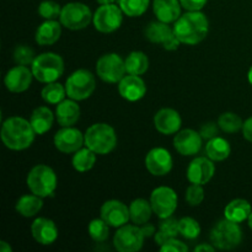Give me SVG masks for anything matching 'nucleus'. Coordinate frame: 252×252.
I'll return each mask as SVG.
<instances>
[{
	"label": "nucleus",
	"instance_id": "f257e3e1",
	"mask_svg": "<svg viewBox=\"0 0 252 252\" xmlns=\"http://www.w3.org/2000/svg\"><path fill=\"white\" fill-rule=\"evenodd\" d=\"M209 31V21L202 11H187L175 21L174 32L180 42L194 46L203 41Z\"/></svg>",
	"mask_w": 252,
	"mask_h": 252
},
{
	"label": "nucleus",
	"instance_id": "f03ea898",
	"mask_svg": "<svg viewBox=\"0 0 252 252\" xmlns=\"http://www.w3.org/2000/svg\"><path fill=\"white\" fill-rule=\"evenodd\" d=\"M0 135L7 149L19 152L31 147L36 138V132L30 121L14 116L2 122Z\"/></svg>",
	"mask_w": 252,
	"mask_h": 252
},
{
	"label": "nucleus",
	"instance_id": "7ed1b4c3",
	"mask_svg": "<svg viewBox=\"0 0 252 252\" xmlns=\"http://www.w3.org/2000/svg\"><path fill=\"white\" fill-rule=\"evenodd\" d=\"M117 145V134L112 126L107 123H95L85 132V147L97 155H107Z\"/></svg>",
	"mask_w": 252,
	"mask_h": 252
},
{
	"label": "nucleus",
	"instance_id": "20e7f679",
	"mask_svg": "<svg viewBox=\"0 0 252 252\" xmlns=\"http://www.w3.org/2000/svg\"><path fill=\"white\" fill-rule=\"evenodd\" d=\"M33 76L39 83L49 84L58 80L64 73V61L59 54L46 52L34 58L31 65Z\"/></svg>",
	"mask_w": 252,
	"mask_h": 252
},
{
	"label": "nucleus",
	"instance_id": "39448f33",
	"mask_svg": "<svg viewBox=\"0 0 252 252\" xmlns=\"http://www.w3.org/2000/svg\"><path fill=\"white\" fill-rule=\"evenodd\" d=\"M26 184L31 193L46 198L56 192L58 179L52 167L48 165L39 164L32 167L27 174Z\"/></svg>",
	"mask_w": 252,
	"mask_h": 252
},
{
	"label": "nucleus",
	"instance_id": "423d86ee",
	"mask_svg": "<svg viewBox=\"0 0 252 252\" xmlns=\"http://www.w3.org/2000/svg\"><path fill=\"white\" fill-rule=\"evenodd\" d=\"M211 243L219 250H234L243 243V230L238 223L224 218L212 229Z\"/></svg>",
	"mask_w": 252,
	"mask_h": 252
},
{
	"label": "nucleus",
	"instance_id": "0eeeda50",
	"mask_svg": "<svg viewBox=\"0 0 252 252\" xmlns=\"http://www.w3.org/2000/svg\"><path fill=\"white\" fill-rule=\"evenodd\" d=\"M96 89L95 75L86 69H78L69 75L65 81L66 96L75 101L90 97Z\"/></svg>",
	"mask_w": 252,
	"mask_h": 252
},
{
	"label": "nucleus",
	"instance_id": "6e6552de",
	"mask_svg": "<svg viewBox=\"0 0 252 252\" xmlns=\"http://www.w3.org/2000/svg\"><path fill=\"white\" fill-rule=\"evenodd\" d=\"M93 17L94 15L91 14V10L88 5L84 2L73 1L62 7L59 21L65 29L78 31V30L86 29L93 21Z\"/></svg>",
	"mask_w": 252,
	"mask_h": 252
},
{
	"label": "nucleus",
	"instance_id": "1a4fd4ad",
	"mask_svg": "<svg viewBox=\"0 0 252 252\" xmlns=\"http://www.w3.org/2000/svg\"><path fill=\"white\" fill-rule=\"evenodd\" d=\"M125 59L117 53L103 54L96 62V74L102 81L108 84H118L126 76Z\"/></svg>",
	"mask_w": 252,
	"mask_h": 252
},
{
	"label": "nucleus",
	"instance_id": "9d476101",
	"mask_svg": "<svg viewBox=\"0 0 252 252\" xmlns=\"http://www.w3.org/2000/svg\"><path fill=\"white\" fill-rule=\"evenodd\" d=\"M145 235L140 225H126L118 228L113 236V246L120 252H135L142 250Z\"/></svg>",
	"mask_w": 252,
	"mask_h": 252
},
{
	"label": "nucleus",
	"instance_id": "9b49d317",
	"mask_svg": "<svg viewBox=\"0 0 252 252\" xmlns=\"http://www.w3.org/2000/svg\"><path fill=\"white\" fill-rule=\"evenodd\" d=\"M123 22V11L120 5L106 4L98 6L93 17L95 29L101 33H111L121 27Z\"/></svg>",
	"mask_w": 252,
	"mask_h": 252
},
{
	"label": "nucleus",
	"instance_id": "f8f14e48",
	"mask_svg": "<svg viewBox=\"0 0 252 252\" xmlns=\"http://www.w3.org/2000/svg\"><path fill=\"white\" fill-rule=\"evenodd\" d=\"M153 212L160 219L171 217L177 209V194L171 187H157L150 194Z\"/></svg>",
	"mask_w": 252,
	"mask_h": 252
},
{
	"label": "nucleus",
	"instance_id": "ddd939ff",
	"mask_svg": "<svg viewBox=\"0 0 252 252\" xmlns=\"http://www.w3.org/2000/svg\"><path fill=\"white\" fill-rule=\"evenodd\" d=\"M54 147L63 154H74L85 144V134L74 126L63 127L54 134Z\"/></svg>",
	"mask_w": 252,
	"mask_h": 252
},
{
	"label": "nucleus",
	"instance_id": "4468645a",
	"mask_svg": "<svg viewBox=\"0 0 252 252\" xmlns=\"http://www.w3.org/2000/svg\"><path fill=\"white\" fill-rule=\"evenodd\" d=\"M216 174V165L208 157H198L189 162L186 176L189 184L206 185L213 179Z\"/></svg>",
	"mask_w": 252,
	"mask_h": 252
},
{
	"label": "nucleus",
	"instance_id": "2eb2a0df",
	"mask_svg": "<svg viewBox=\"0 0 252 252\" xmlns=\"http://www.w3.org/2000/svg\"><path fill=\"white\" fill-rule=\"evenodd\" d=\"M174 166V159L165 148H153L145 157V167L153 176H165Z\"/></svg>",
	"mask_w": 252,
	"mask_h": 252
},
{
	"label": "nucleus",
	"instance_id": "dca6fc26",
	"mask_svg": "<svg viewBox=\"0 0 252 252\" xmlns=\"http://www.w3.org/2000/svg\"><path fill=\"white\" fill-rule=\"evenodd\" d=\"M100 216L112 228H121L130 220L129 207L118 199H110L102 204Z\"/></svg>",
	"mask_w": 252,
	"mask_h": 252
},
{
	"label": "nucleus",
	"instance_id": "f3484780",
	"mask_svg": "<svg viewBox=\"0 0 252 252\" xmlns=\"http://www.w3.org/2000/svg\"><path fill=\"white\" fill-rule=\"evenodd\" d=\"M203 138L201 133L194 129H182L174 138V147L177 153L184 157H193L201 150Z\"/></svg>",
	"mask_w": 252,
	"mask_h": 252
},
{
	"label": "nucleus",
	"instance_id": "a211bd4d",
	"mask_svg": "<svg viewBox=\"0 0 252 252\" xmlns=\"http://www.w3.org/2000/svg\"><path fill=\"white\" fill-rule=\"evenodd\" d=\"M33 73L26 65H19L10 69L4 78V85L10 93L20 94L26 91L31 86Z\"/></svg>",
	"mask_w": 252,
	"mask_h": 252
},
{
	"label": "nucleus",
	"instance_id": "6ab92c4d",
	"mask_svg": "<svg viewBox=\"0 0 252 252\" xmlns=\"http://www.w3.org/2000/svg\"><path fill=\"white\" fill-rule=\"evenodd\" d=\"M182 126V118L174 108H161L154 116V127L164 135L176 134Z\"/></svg>",
	"mask_w": 252,
	"mask_h": 252
},
{
	"label": "nucleus",
	"instance_id": "aec40b11",
	"mask_svg": "<svg viewBox=\"0 0 252 252\" xmlns=\"http://www.w3.org/2000/svg\"><path fill=\"white\" fill-rule=\"evenodd\" d=\"M118 93L125 100L135 102L142 100L147 94V85L140 75L128 74L118 83Z\"/></svg>",
	"mask_w": 252,
	"mask_h": 252
},
{
	"label": "nucleus",
	"instance_id": "412c9836",
	"mask_svg": "<svg viewBox=\"0 0 252 252\" xmlns=\"http://www.w3.org/2000/svg\"><path fill=\"white\" fill-rule=\"evenodd\" d=\"M31 234L39 245H52L58 239V228L51 219L37 218L31 224Z\"/></svg>",
	"mask_w": 252,
	"mask_h": 252
},
{
	"label": "nucleus",
	"instance_id": "4be33fe9",
	"mask_svg": "<svg viewBox=\"0 0 252 252\" xmlns=\"http://www.w3.org/2000/svg\"><path fill=\"white\" fill-rule=\"evenodd\" d=\"M180 0H153V11L159 21L171 24L181 16Z\"/></svg>",
	"mask_w": 252,
	"mask_h": 252
},
{
	"label": "nucleus",
	"instance_id": "5701e85b",
	"mask_svg": "<svg viewBox=\"0 0 252 252\" xmlns=\"http://www.w3.org/2000/svg\"><path fill=\"white\" fill-rule=\"evenodd\" d=\"M62 26L61 21L57 20H46L42 22L36 30L34 33V39L39 46H51L54 44L62 34Z\"/></svg>",
	"mask_w": 252,
	"mask_h": 252
},
{
	"label": "nucleus",
	"instance_id": "b1692460",
	"mask_svg": "<svg viewBox=\"0 0 252 252\" xmlns=\"http://www.w3.org/2000/svg\"><path fill=\"white\" fill-rule=\"evenodd\" d=\"M80 118V107L75 100H63L57 105L56 120L62 127H71Z\"/></svg>",
	"mask_w": 252,
	"mask_h": 252
},
{
	"label": "nucleus",
	"instance_id": "393cba45",
	"mask_svg": "<svg viewBox=\"0 0 252 252\" xmlns=\"http://www.w3.org/2000/svg\"><path fill=\"white\" fill-rule=\"evenodd\" d=\"M251 204L246 199L236 198L229 202L224 208V218L234 223H243L248 220L249 216L251 214Z\"/></svg>",
	"mask_w": 252,
	"mask_h": 252
},
{
	"label": "nucleus",
	"instance_id": "a878e982",
	"mask_svg": "<svg viewBox=\"0 0 252 252\" xmlns=\"http://www.w3.org/2000/svg\"><path fill=\"white\" fill-rule=\"evenodd\" d=\"M30 122H31V126L34 129V132H36V134H46L51 129L52 126H53L54 115L48 107L39 106V107L34 108L32 111Z\"/></svg>",
	"mask_w": 252,
	"mask_h": 252
},
{
	"label": "nucleus",
	"instance_id": "bb28decb",
	"mask_svg": "<svg viewBox=\"0 0 252 252\" xmlns=\"http://www.w3.org/2000/svg\"><path fill=\"white\" fill-rule=\"evenodd\" d=\"M175 34L174 27H170L169 24L162 21L150 22L149 26L145 29V37L148 41L155 44H165Z\"/></svg>",
	"mask_w": 252,
	"mask_h": 252
},
{
	"label": "nucleus",
	"instance_id": "cd10ccee",
	"mask_svg": "<svg viewBox=\"0 0 252 252\" xmlns=\"http://www.w3.org/2000/svg\"><path fill=\"white\" fill-rule=\"evenodd\" d=\"M42 207H43V198L32 193L24 194V196L20 197L17 199L15 209L20 216L25 217V218H32L39 213Z\"/></svg>",
	"mask_w": 252,
	"mask_h": 252
},
{
	"label": "nucleus",
	"instance_id": "c85d7f7f",
	"mask_svg": "<svg viewBox=\"0 0 252 252\" xmlns=\"http://www.w3.org/2000/svg\"><path fill=\"white\" fill-rule=\"evenodd\" d=\"M231 153V147L223 137H214L206 145V155L213 161H224Z\"/></svg>",
	"mask_w": 252,
	"mask_h": 252
},
{
	"label": "nucleus",
	"instance_id": "c756f323",
	"mask_svg": "<svg viewBox=\"0 0 252 252\" xmlns=\"http://www.w3.org/2000/svg\"><path fill=\"white\" fill-rule=\"evenodd\" d=\"M153 213L154 212H153L152 203L144 198H137L129 204L130 220L137 225H143V224L148 223L152 218Z\"/></svg>",
	"mask_w": 252,
	"mask_h": 252
},
{
	"label": "nucleus",
	"instance_id": "7c9ffc66",
	"mask_svg": "<svg viewBox=\"0 0 252 252\" xmlns=\"http://www.w3.org/2000/svg\"><path fill=\"white\" fill-rule=\"evenodd\" d=\"M125 62L127 73L132 74V75H143L144 73H147L148 68H149V58L144 52H130Z\"/></svg>",
	"mask_w": 252,
	"mask_h": 252
},
{
	"label": "nucleus",
	"instance_id": "2f4dec72",
	"mask_svg": "<svg viewBox=\"0 0 252 252\" xmlns=\"http://www.w3.org/2000/svg\"><path fill=\"white\" fill-rule=\"evenodd\" d=\"M96 155L97 154H96L95 152H93L90 148H81L78 152L74 153L73 159H71L73 167L78 172L90 171V170L95 166Z\"/></svg>",
	"mask_w": 252,
	"mask_h": 252
},
{
	"label": "nucleus",
	"instance_id": "473e14b6",
	"mask_svg": "<svg viewBox=\"0 0 252 252\" xmlns=\"http://www.w3.org/2000/svg\"><path fill=\"white\" fill-rule=\"evenodd\" d=\"M177 235H179V220L169 217V218L161 219L160 221L159 229L154 235L155 243L157 245L161 246L165 241L176 238Z\"/></svg>",
	"mask_w": 252,
	"mask_h": 252
},
{
	"label": "nucleus",
	"instance_id": "72a5a7b5",
	"mask_svg": "<svg viewBox=\"0 0 252 252\" xmlns=\"http://www.w3.org/2000/svg\"><path fill=\"white\" fill-rule=\"evenodd\" d=\"M42 100L49 105H58L63 100H65L66 90L65 86H63L59 83H49L42 89L41 91Z\"/></svg>",
	"mask_w": 252,
	"mask_h": 252
},
{
	"label": "nucleus",
	"instance_id": "f704fd0d",
	"mask_svg": "<svg viewBox=\"0 0 252 252\" xmlns=\"http://www.w3.org/2000/svg\"><path fill=\"white\" fill-rule=\"evenodd\" d=\"M218 126L224 133L228 134H234L243 129L244 121L241 120L240 116H238L234 112H224L219 116Z\"/></svg>",
	"mask_w": 252,
	"mask_h": 252
},
{
	"label": "nucleus",
	"instance_id": "c9c22d12",
	"mask_svg": "<svg viewBox=\"0 0 252 252\" xmlns=\"http://www.w3.org/2000/svg\"><path fill=\"white\" fill-rule=\"evenodd\" d=\"M150 4V0H118V5L123 14L129 17H139L145 14Z\"/></svg>",
	"mask_w": 252,
	"mask_h": 252
},
{
	"label": "nucleus",
	"instance_id": "e433bc0d",
	"mask_svg": "<svg viewBox=\"0 0 252 252\" xmlns=\"http://www.w3.org/2000/svg\"><path fill=\"white\" fill-rule=\"evenodd\" d=\"M201 234V225L196 219L184 217L179 220V235L187 240H196Z\"/></svg>",
	"mask_w": 252,
	"mask_h": 252
},
{
	"label": "nucleus",
	"instance_id": "4c0bfd02",
	"mask_svg": "<svg viewBox=\"0 0 252 252\" xmlns=\"http://www.w3.org/2000/svg\"><path fill=\"white\" fill-rule=\"evenodd\" d=\"M89 235L96 243H103L110 236V225L103 220L102 218L100 219H93L89 224Z\"/></svg>",
	"mask_w": 252,
	"mask_h": 252
},
{
	"label": "nucleus",
	"instance_id": "58836bf2",
	"mask_svg": "<svg viewBox=\"0 0 252 252\" xmlns=\"http://www.w3.org/2000/svg\"><path fill=\"white\" fill-rule=\"evenodd\" d=\"M62 7L54 0H43L38 5V14L44 20H57L61 16Z\"/></svg>",
	"mask_w": 252,
	"mask_h": 252
},
{
	"label": "nucleus",
	"instance_id": "ea45409f",
	"mask_svg": "<svg viewBox=\"0 0 252 252\" xmlns=\"http://www.w3.org/2000/svg\"><path fill=\"white\" fill-rule=\"evenodd\" d=\"M36 57L33 49L26 44H20L14 51V61L19 65H32Z\"/></svg>",
	"mask_w": 252,
	"mask_h": 252
},
{
	"label": "nucleus",
	"instance_id": "a19ab883",
	"mask_svg": "<svg viewBox=\"0 0 252 252\" xmlns=\"http://www.w3.org/2000/svg\"><path fill=\"white\" fill-rule=\"evenodd\" d=\"M186 202L192 207H197L203 202L204 199V189L203 185L191 184L186 189Z\"/></svg>",
	"mask_w": 252,
	"mask_h": 252
},
{
	"label": "nucleus",
	"instance_id": "79ce46f5",
	"mask_svg": "<svg viewBox=\"0 0 252 252\" xmlns=\"http://www.w3.org/2000/svg\"><path fill=\"white\" fill-rule=\"evenodd\" d=\"M160 251L161 252H187L189 251V246L181 240H177L176 238L169 239L165 241L161 246H160Z\"/></svg>",
	"mask_w": 252,
	"mask_h": 252
},
{
	"label": "nucleus",
	"instance_id": "37998d69",
	"mask_svg": "<svg viewBox=\"0 0 252 252\" xmlns=\"http://www.w3.org/2000/svg\"><path fill=\"white\" fill-rule=\"evenodd\" d=\"M219 129H220V128H219L218 123L208 122V123H204V125L202 126L199 133H201V135L203 139L209 140V139H212V138H214L218 135Z\"/></svg>",
	"mask_w": 252,
	"mask_h": 252
},
{
	"label": "nucleus",
	"instance_id": "c03bdc74",
	"mask_svg": "<svg viewBox=\"0 0 252 252\" xmlns=\"http://www.w3.org/2000/svg\"><path fill=\"white\" fill-rule=\"evenodd\" d=\"M207 1L208 0H180L186 11H201L207 5Z\"/></svg>",
	"mask_w": 252,
	"mask_h": 252
},
{
	"label": "nucleus",
	"instance_id": "a18cd8bd",
	"mask_svg": "<svg viewBox=\"0 0 252 252\" xmlns=\"http://www.w3.org/2000/svg\"><path fill=\"white\" fill-rule=\"evenodd\" d=\"M243 135L244 138H245L248 142L252 143V116L251 117H249L248 120L244 122V126H243Z\"/></svg>",
	"mask_w": 252,
	"mask_h": 252
},
{
	"label": "nucleus",
	"instance_id": "49530a36",
	"mask_svg": "<svg viewBox=\"0 0 252 252\" xmlns=\"http://www.w3.org/2000/svg\"><path fill=\"white\" fill-rule=\"evenodd\" d=\"M180 44H181V42H180V39L177 38L176 34H174V36H172L166 43L162 44V48L166 49V51H176V49L180 47Z\"/></svg>",
	"mask_w": 252,
	"mask_h": 252
},
{
	"label": "nucleus",
	"instance_id": "de8ad7c7",
	"mask_svg": "<svg viewBox=\"0 0 252 252\" xmlns=\"http://www.w3.org/2000/svg\"><path fill=\"white\" fill-rule=\"evenodd\" d=\"M140 226H142L143 233H144L145 238H150V236H154L155 233H157V231H155V226L153 225V224H150V223H145V224H143V225H140Z\"/></svg>",
	"mask_w": 252,
	"mask_h": 252
},
{
	"label": "nucleus",
	"instance_id": "09e8293b",
	"mask_svg": "<svg viewBox=\"0 0 252 252\" xmlns=\"http://www.w3.org/2000/svg\"><path fill=\"white\" fill-rule=\"evenodd\" d=\"M217 248L213 245V244H212V245H209V244H201V245H198L194 248V252H202V251L213 252Z\"/></svg>",
	"mask_w": 252,
	"mask_h": 252
},
{
	"label": "nucleus",
	"instance_id": "8fccbe9b",
	"mask_svg": "<svg viewBox=\"0 0 252 252\" xmlns=\"http://www.w3.org/2000/svg\"><path fill=\"white\" fill-rule=\"evenodd\" d=\"M12 249L6 241H0V252H11Z\"/></svg>",
	"mask_w": 252,
	"mask_h": 252
},
{
	"label": "nucleus",
	"instance_id": "3c124183",
	"mask_svg": "<svg viewBox=\"0 0 252 252\" xmlns=\"http://www.w3.org/2000/svg\"><path fill=\"white\" fill-rule=\"evenodd\" d=\"M100 5H106V4H113L116 0H96Z\"/></svg>",
	"mask_w": 252,
	"mask_h": 252
},
{
	"label": "nucleus",
	"instance_id": "603ef678",
	"mask_svg": "<svg viewBox=\"0 0 252 252\" xmlns=\"http://www.w3.org/2000/svg\"><path fill=\"white\" fill-rule=\"evenodd\" d=\"M248 80H249V83L251 84V86H252V65H251V68L249 69V73H248Z\"/></svg>",
	"mask_w": 252,
	"mask_h": 252
},
{
	"label": "nucleus",
	"instance_id": "864d4df0",
	"mask_svg": "<svg viewBox=\"0 0 252 252\" xmlns=\"http://www.w3.org/2000/svg\"><path fill=\"white\" fill-rule=\"evenodd\" d=\"M248 223H249V226H250V229L252 230V212H251V214L249 216V218H248Z\"/></svg>",
	"mask_w": 252,
	"mask_h": 252
}]
</instances>
